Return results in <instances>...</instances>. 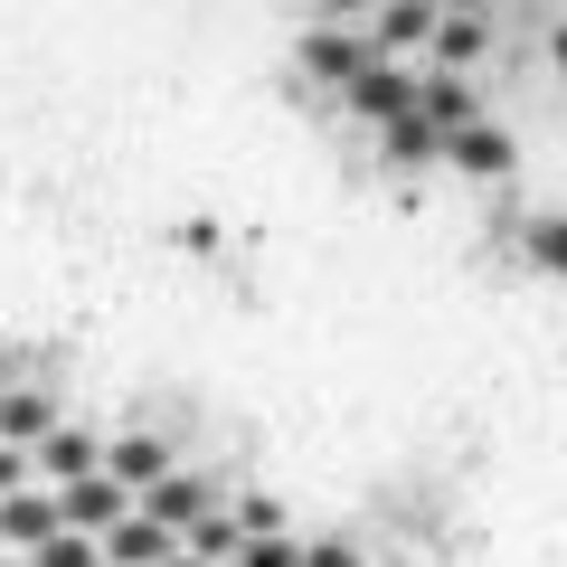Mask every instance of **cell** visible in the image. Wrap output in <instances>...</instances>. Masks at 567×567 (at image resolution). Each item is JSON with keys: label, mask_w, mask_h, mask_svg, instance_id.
I'll list each match as a JSON object with an SVG mask.
<instances>
[{"label": "cell", "mask_w": 567, "mask_h": 567, "mask_svg": "<svg viewBox=\"0 0 567 567\" xmlns=\"http://www.w3.org/2000/svg\"><path fill=\"white\" fill-rule=\"evenodd\" d=\"M208 511H218V483H208V473H162V483L142 492V520L171 529V539H189Z\"/></svg>", "instance_id": "6da1fadb"}, {"label": "cell", "mask_w": 567, "mask_h": 567, "mask_svg": "<svg viewBox=\"0 0 567 567\" xmlns=\"http://www.w3.org/2000/svg\"><path fill=\"white\" fill-rule=\"evenodd\" d=\"M29 473H39V492H66V483H95L104 473V435H85V425H58L39 454H29Z\"/></svg>", "instance_id": "7a4b0ae2"}, {"label": "cell", "mask_w": 567, "mask_h": 567, "mask_svg": "<svg viewBox=\"0 0 567 567\" xmlns=\"http://www.w3.org/2000/svg\"><path fill=\"white\" fill-rule=\"evenodd\" d=\"M123 520H133V502H123L104 473H95V483H66V492H58V529H66V539H104V529H123Z\"/></svg>", "instance_id": "3957f363"}, {"label": "cell", "mask_w": 567, "mask_h": 567, "mask_svg": "<svg viewBox=\"0 0 567 567\" xmlns=\"http://www.w3.org/2000/svg\"><path fill=\"white\" fill-rule=\"evenodd\" d=\"M162 473H181V464H171V445H162V435H114V445H104V483H114L123 502H133V492H152Z\"/></svg>", "instance_id": "277c9868"}, {"label": "cell", "mask_w": 567, "mask_h": 567, "mask_svg": "<svg viewBox=\"0 0 567 567\" xmlns=\"http://www.w3.org/2000/svg\"><path fill=\"white\" fill-rule=\"evenodd\" d=\"M416 123H425L435 142H454L464 123H483V104H473L464 76H445V66H435V76H416Z\"/></svg>", "instance_id": "5b68a950"}, {"label": "cell", "mask_w": 567, "mask_h": 567, "mask_svg": "<svg viewBox=\"0 0 567 567\" xmlns=\"http://www.w3.org/2000/svg\"><path fill=\"white\" fill-rule=\"evenodd\" d=\"M48 435H58V398H48V388H0V445L39 454Z\"/></svg>", "instance_id": "8992f818"}, {"label": "cell", "mask_w": 567, "mask_h": 567, "mask_svg": "<svg viewBox=\"0 0 567 567\" xmlns=\"http://www.w3.org/2000/svg\"><path fill=\"white\" fill-rule=\"evenodd\" d=\"M341 95H350V104H360V114H369V123H406V114H416V76H398V66H388V58H369V66H360V76H350V85H341Z\"/></svg>", "instance_id": "52a82bcc"}, {"label": "cell", "mask_w": 567, "mask_h": 567, "mask_svg": "<svg viewBox=\"0 0 567 567\" xmlns=\"http://www.w3.org/2000/svg\"><path fill=\"white\" fill-rule=\"evenodd\" d=\"M39 539H58V492H10V502H0V558H29V548Z\"/></svg>", "instance_id": "ba28073f"}, {"label": "cell", "mask_w": 567, "mask_h": 567, "mask_svg": "<svg viewBox=\"0 0 567 567\" xmlns=\"http://www.w3.org/2000/svg\"><path fill=\"white\" fill-rule=\"evenodd\" d=\"M171 548H181V539H171V529H152V520L133 511L123 529H104V539H95V558H104V567H162Z\"/></svg>", "instance_id": "9c48e42d"}, {"label": "cell", "mask_w": 567, "mask_h": 567, "mask_svg": "<svg viewBox=\"0 0 567 567\" xmlns=\"http://www.w3.org/2000/svg\"><path fill=\"white\" fill-rule=\"evenodd\" d=\"M303 66H312V76H331V85H350V76L369 66V39H350V29H312V39H303Z\"/></svg>", "instance_id": "30bf717a"}, {"label": "cell", "mask_w": 567, "mask_h": 567, "mask_svg": "<svg viewBox=\"0 0 567 567\" xmlns=\"http://www.w3.org/2000/svg\"><path fill=\"white\" fill-rule=\"evenodd\" d=\"M445 162H454V171H473V181H492V171H511V142L492 133V123H464V133L445 142Z\"/></svg>", "instance_id": "8fae6325"}, {"label": "cell", "mask_w": 567, "mask_h": 567, "mask_svg": "<svg viewBox=\"0 0 567 567\" xmlns=\"http://www.w3.org/2000/svg\"><path fill=\"white\" fill-rule=\"evenodd\" d=\"M237 548H246V539H237V520H227V502H218V511H208V520L181 539V558H199V567H227Z\"/></svg>", "instance_id": "7c38bea8"}, {"label": "cell", "mask_w": 567, "mask_h": 567, "mask_svg": "<svg viewBox=\"0 0 567 567\" xmlns=\"http://www.w3.org/2000/svg\"><path fill=\"white\" fill-rule=\"evenodd\" d=\"M435 39V10H379V29H369V58L379 48H425Z\"/></svg>", "instance_id": "4fadbf2b"}, {"label": "cell", "mask_w": 567, "mask_h": 567, "mask_svg": "<svg viewBox=\"0 0 567 567\" xmlns=\"http://www.w3.org/2000/svg\"><path fill=\"white\" fill-rule=\"evenodd\" d=\"M425 48H435V58H445V76H454V66L483 58V20H435V39H425Z\"/></svg>", "instance_id": "5bb4252c"}, {"label": "cell", "mask_w": 567, "mask_h": 567, "mask_svg": "<svg viewBox=\"0 0 567 567\" xmlns=\"http://www.w3.org/2000/svg\"><path fill=\"white\" fill-rule=\"evenodd\" d=\"M227 520H237V539H284V502H275V492H246Z\"/></svg>", "instance_id": "9a60e30c"}, {"label": "cell", "mask_w": 567, "mask_h": 567, "mask_svg": "<svg viewBox=\"0 0 567 567\" xmlns=\"http://www.w3.org/2000/svg\"><path fill=\"white\" fill-rule=\"evenodd\" d=\"M20 567H104V558H95V539H66V529H58V539H39Z\"/></svg>", "instance_id": "2e32d148"}, {"label": "cell", "mask_w": 567, "mask_h": 567, "mask_svg": "<svg viewBox=\"0 0 567 567\" xmlns=\"http://www.w3.org/2000/svg\"><path fill=\"white\" fill-rule=\"evenodd\" d=\"M388 152H398V162H445V142L425 133L416 114H406V123H388Z\"/></svg>", "instance_id": "e0dca14e"}, {"label": "cell", "mask_w": 567, "mask_h": 567, "mask_svg": "<svg viewBox=\"0 0 567 567\" xmlns=\"http://www.w3.org/2000/svg\"><path fill=\"white\" fill-rule=\"evenodd\" d=\"M227 567H303V548H293V539H246Z\"/></svg>", "instance_id": "ac0fdd59"}, {"label": "cell", "mask_w": 567, "mask_h": 567, "mask_svg": "<svg viewBox=\"0 0 567 567\" xmlns=\"http://www.w3.org/2000/svg\"><path fill=\"white\" fill-rule=\"evenodd\" d=\"M529 246H539V265H558V275H567V218H539V227H529Z\"/></svg>", "instance_id": "d6986e66"}, {"label": "cell", "mask_w": 567, "mask_h": 567, "mask_svg": "<svg viewBox=\"0 0 567 567\" xmlns=\"http://www.w3.org/2000/svg\"><path fill=\"white\" fill-rule=\"evenodd\" d=\"M303 567H360V548H341V539H312V548H303Z\"/></svg>", "instance_id": "ffe728a7"}, {"label": "cell", "mask_w": 567, "mask_h": 567, "mask_svg": "<svg viewBox=\"0 0 567 567\" xmlns=\"http://www.w3.org/2000/svg\"><path fill=\"white\" fill-rule=\"evenodd\" d=\"M162 567H199V558H181V548H171V558H162Z\"/></svg>", "instance_id": "44dd1931"}, {"label": "cell", "mask_w": 567, "mask_h": 567, "mask_svg": "<svg viewBox=\"0 0 567 567\" xmlns=\"http://www.w3.org/2000/svg\"><path fill=\"white\" fill-rule=\"evenodd\" d=\"M558 58H567V29H558Z\"/></svg>", "instance_id": "7402d4cb"}, {"label": "cell", "mask_w": 567, "mask_h": 567, "mask_svg": "<svg viewBox=\"0 0 567 567\" xmlns=\"http://www.w3.org/2000/svg\"><path fill=\"white\" fill-rule=\"evenodd\" d=\"M0 388H10V369H0Z\"/></svg>", "instance_id": "603a6c76"}, {"label": "cell", "mask_w": 567, "mask_h": 567, "mask_svg": "<svg viewBox=\"0 0 567 567\" xmlns=\"http://www.w3.org/2000/svg\"><path fill=\"white\" fill-rule=\"evenodd\" d=\"M0 567H20V558H0Z\"/></svg>", "instance_id": "cb8c5ba5"}]
</instances>
